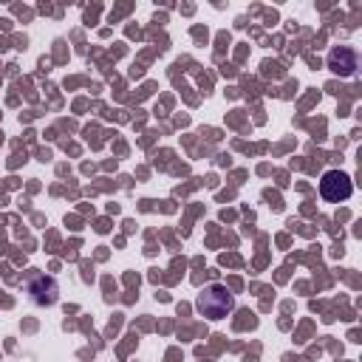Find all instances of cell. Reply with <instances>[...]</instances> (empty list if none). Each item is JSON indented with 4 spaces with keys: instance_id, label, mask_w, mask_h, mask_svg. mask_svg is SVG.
I'll return each instance as SVG.
<instances>
[{
    "instance_id": "obj_1",
    "label": "cell",
    "mask_w": 362,
    "mask_h": 362,
    "mask_svg": "<svg viewBox=\"0 0 362 362\" xmlns=\"http://www.w3.org/2000/svg\"><path fill=\"white\" fill-rule=\"evenodd\" d=\"M195 308H198L204 317H209V320H221V317H226V314L235 311V294H232L226 286L212 283V286H206V288L198 294Z\"/></svg>"
},
{
    "instance_id": "obj_2",
    "label": "cell",
    "mask_w": 362,
    "mask_h": 362,
    "mask_svg": "<svg viewBox=\"0 0 362 362\" xmlns=\"http://www.w3.org/2000/svg\"><path fill=\"white\" fill-rule=\"evenodd\" d=\"M354 192V184H351V175L342 173V170H328L322 178H320V195L331 204H339V201H348Z\"/></svg>"
},
{
    "instance_id": "obj_3",
    "label": "cell",
    "mask_w": 362,
    "mask_h": 362,
    "mask_svg": "<svg viewBox=\"0 0 362 362\" xmlns=\"http://www.w3.org/2000/svg\"><path fill=\"white\" fill-rule=\"evenodd\" d=\"M25 291L31 297L34 305H54L57 297H59V288H57V280L42 274V272H31L28 280H25Z\"/></svg>"
},
{
    "instance_id": "obj_4",
    "label": "cell",
    "mask_w": 362,
    "mask_h": 362,
    "mask_svg": "<svg viewBox=\"0 0 362 362\" xmlns=\"http://www.w3.org/2000/svg\"><path fill=\"white\" fill-rule=\"evenodd\" d=\"M328 65H331L337 74H342V76H354V74H356V68H359V57H356L351 48L339 45V48H334V51H331Z\"/></svg>"
}]
</instances>
